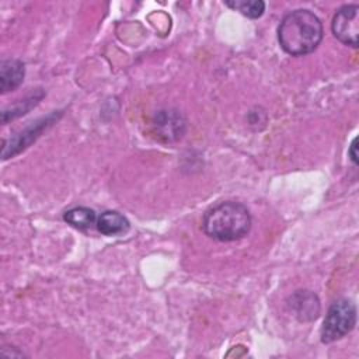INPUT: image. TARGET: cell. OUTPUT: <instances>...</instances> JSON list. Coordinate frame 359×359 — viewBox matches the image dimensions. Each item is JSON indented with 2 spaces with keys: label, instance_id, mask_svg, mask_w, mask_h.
Returning <instances> with one entry per match:
<instances>
[{
  "label": "cell",
  "instance_id": "1",
  "mask_svg": "<svg viewBox=\"0 0 359 359\" xmlns=\"http://www.w3.org/2000/svg\"><path fill=\"white\" fill-rule=\"evenodd\" d=\"M323 39V24L310 10L287 13L278 27L280 48L292 56H304L317 49Z\"/></svg>",
  "mask_w": 359,
  "mask_h": 359
},
{
  "label": "cell",
  "instance_id": "2",
  "mask_svg": "<svg viewBox=\"0 0 359 359\" xmlns=\"http://www.w3.org/2000/svg\"><path fill=\"white\" fill-rule=\"evenodd\" d=\"M202 229L213 240L236 241L250 233L251 215L240 202H220L205 212Z\"/></svg>",
  "mask_w": 359,
  "mask_h": 359
},
{
  "label": "cell",
  "instance_id": "3",
  "mask_svg": "<svg viewBox=\"0 0 359 359\" xmlns=\"http://www.w3.org/2000/svg\"><path fill=\"white\" fill-rule=\"evenodd\" d=\"M356 324V307L348 299L335 300L324 318L321 327V341L331 344L349 334Z\"/></svg>",
  "mask_w": 359,
  "mask_h": 359
},
{
  "label": "cell",
  "instance_id": "4",
  "mask_svg": "<svg viewBox=\"0 0 359 359\" xmlns=\"http://www.w3.org/2000/svg\"><path fill=\"white\" fill-rule=\"evenodd\" d=\"M185 130L187 119L178 109H160L151 118V132L163 143H172L180 140Z\"/></svg>",
  "mask_w": 359,
  "mask_h": 359
},
{
  "label": "cell",
  "instance_id": "5",
  "mask_svg": "<svg viewBox=\"0 0 359 359\" xmlns=\"http://www.w3.org/2000/svg\"><path fill=\"white\" fill-rule=\"evenodd\" d=\"M331 29L334 36L342 43L358 48V34H359V6L346 4L337 10L334 14Z\"/></svg>",
  "mask_w": 359,
  "mask_h": 359
},
{
  "label": "cell",
  "instance_id": "6",
  "mask_svg": "<svg viewBox=\"0 0 359 359\" xmlns=\"http://www.w3.org/2000/svg\"><path fill=\"white\" fill-rule=\"evenodd\" d=\"M53 121H55V114H52L46 118H42V119L36 121L35 123L29 125L25 130H22L21 133H18L13 139H10V143L4 142L3 158L6 160V158L14 156L15 153L24 150L32 140H35L41 135V132H43V129H46V126L52 125Z\"/></svg>",
  "mask_w": 359,
  "mask_h": 359
},
{
  "label": "cell",
  "instance_id": "7",
  "mask_svg": "<svg viewBox=\"0 0 359 359\" xmlns=\"http://www.w3.org/2000/svg\"><path fill=\"white\" fill-rule=\"evenodd\" d=\"M289 306L300 321H311L318 317L320 300L311 290H297L289 299Z\"/></svg>",
  "mask_w": 359,
  "mask_h": 359
},
{
  "label": "cell",
  "instance_id": "8",
  "mask_svg": "<svg viewBox=\"0 0 359 359\" xmlns=\"http://www.w3.org/2000/svg\"><path fill=\"white\" fill-rule=\"evenodd\" d=\"M25 66L18 59H6L0 63V90L3 94L15 90L24 80Z\"/></svg>",
  "mask_w": 359,
  "mask_h": 359
},
{
  "label": "cell",
  "instance_id": "9",
  "mask_svg": "<svg viewBox=\"0 0 359 359\" xmlns=\"http://www.w3.org/2000/svg\"><path fill=\"white\" fill-rule=\"evenodd\" d=\"M97 229L105 236L122 234L129 229L128 219L115 210H107L97 219Z\"/></svg>",
  "mask_w": 359,
  "mask_h": 359
},
{
  "label": "cell",
  "instance_id": "10",
  "mask_svg": "<svg viewBox=\"0 0 359 359\" xmlns=\"http://www.w3.org/2000/svg\"><path fill=\"white\" fill-rule=\"evenodd\" d=\"M63 219L67 224H70L72 227L79 229V230H87L97 222L95 212L86 206H76V208L69 209L65 213Z\"/></svg>",
  "mask_w": 359,
  "mask_h": 359
},
{
  "label": "cell",
  "instance_id": "11",
  "mask_svg": "<svg viewBox=\"0 0 359 359\" xmlns=\"http://www.w3.org/2000/svg\"><path fill=\"white\" fill-rule=\"evenodd\" d=\"M224 4L248 18H259L265 11V3L262 0H226Z\"/></svg>",
  "mask_w": 359,
  "mask_h": 359
},
{
  "label": "cell",
  "instance_id": "12",
  "mask_svg": "<svg viewBox=\"0 0 359 359\" xmlns=\"http://www.w3.org/2000/svg\"><path fill=\"white\" fill-rule=\"evenodd\" d=\"M41 98H42V95H41V97H36L35 94H32L31 97H28V98H25V100H20L15 105H13V107H10V108H6V109L3 111V122L6 123V122H8L10 119H14V118H17V116H20V115L27 114V111H29L32 107H35Z\"/></svg>",
  "mask_w": 359,
  "mask_h": 359
},
{
  "label": "cell",
  "instance_id": "13",
  "mask_svg": "<svg viewBox=\"0 0 359 359\" xmlns=\"http://www.w3.org/2000/svg\"><path fill=\"white\" fill-rule=\"evenodd\" d=\"M356 142H358V139L355 137V139L352 140L351 146H349V150H348L349 158L352 160V163H353L355 165H358V153H356V149H358V146H356Z\"/></svg>",
  "mask_w": 359,
  "mask_h": 359
}]
</instances>
